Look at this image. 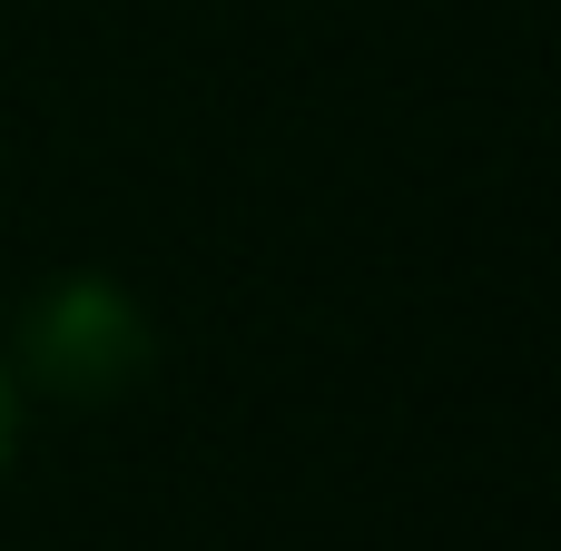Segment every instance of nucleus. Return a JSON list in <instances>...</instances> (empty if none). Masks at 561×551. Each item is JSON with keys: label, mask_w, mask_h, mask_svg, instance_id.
<instances>
[{"label": "nucleus", "mask_w": 561, "mask_h": 551, "mask_svg": "<svg viewBox=\"0 0 561 551\" xmlns=\"http://www.w3.org/2000/svg\"><path fill=\"white\" fill-rule=\"evenodd\" d=\"M158 365V335L118 276H49L20 315V375L59 404H118Z\"/></svg>", "instance_id": "1"}, {"label": "nucleus", "mask_w": 561, "mask_h": 551, "mask_svg": "<svg viewBox=\"0 0 561 551\" xmlns=\"http://www.w3.org/2000/svg\"><path fill=\"white\" fill-rule=\"evenodd\" d=\"M10 444H20V384H10V355H0V463H10Z\"/></svg>", "instance_id": "2"}]
</instances>
